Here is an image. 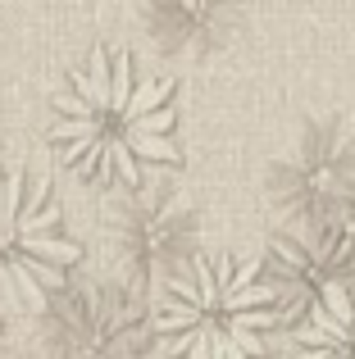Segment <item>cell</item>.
Wrapping results in <instances>:
<instances>
[{
    "mask_svg": "<svg viewBox=\"0 0 355 359\" xmlns=\"http://www.w3.org/2000/svg\"><path fill=\"white\" fill-rule=\"evenodd\" d=\"M342 232H347V241L355 245V196H351V205H347V214H342Z\"/></svg>",
    "mask_w": 355,
    "mask_h": 359,
    "instance_id": "cell-9",
    "label": "cell"
},
{
    "mask_svg": "<svg viewBox=\"0 0 355 359\" xmlns=\"http://www.w3.org/2000/svg\"><path fill=\"white\" fill-rule=\"evenodd\" d=\"M82 264L51 182L0 164V300L18 314H46Z\"/></svg>",
    "mask_w": 355,
    "mask_h": 359,
    "instance_id": "cell-3",
    "label": "cell"
},
{
    "mask_svg": "<svg viewBox=\"0 0 355 359\" xmlns=\"http://www.w3.org/2000/svg\"><path fill=\"white\" fill-rule=\"evenodd\" d=\"M292 359H355V287L314 300L292 327Z\"/></svg>",
    "mask_w": 355,
    "mask_h": 359,
    "instance_id": "cell-8",
    "label": "cell"
},
{
    "mask_svg": "<svg viewBox=\"0 0 355 359\" xmlns=\"http://www.w3.org/2000/svg\"><path fill=\"white\" fill-rule=\"evenodd\" d=\"M278 323L264 259L228 250L196 255L155 305V341L169 359H260Z\"/></svg>",
    "mask_w": 355,
    "mask_h": 359,
    "instance_id": "cell-2",
    "label": "cell"
},
{
    "mask_svg": "<svg viewBox=\"0 0 355 359\" xmlns=\"http://www.w3.org/2000/svg\"><path fill=\"white\" fill-rule=\"evenodd\" d=\"M173 96V78L146 73L123 46H96L55 91L46 141L78 177L133 196L182 164Z\"/></svg>",
    "mask_w": 355,
    "mask_h": 359,
    "instance_id": "cell-1",
    "label": "cell"
},
{
    "mask_svg": "<svg viewBox=\"0 0 355 359\" xmlns=\"http://www.w3.org/2000/svg\"><path fill=\"white\" fill-rule=\"evenodd\" d=\"M105 241L114 250L123 287H133L137 296L142 291H164L201 255L196 250L201 214H196V201L182 187L160 177L142 191L123 196L105 214Z\"/></svg>",
    "mask_w": 355,
    "mask_h": 359,
    "instance_id": "cell-4",
    "label": "cell"
},
{
    "mask_svg": "<svg viewBox=\"0 0 355 359\" xmlns=\"http://www.w3.org/2000/svg\"><path fill=\"white\" fill-rule=\"evenodd\" d=\"M0 359H27V355H0Z\"/></svg>",
    "mask_w": 355,
    "mask_h": 359,
    "instance_id": "cell-10",
    "label": "cell"
},
{
    "mask_svg": "<svg viewBox=\"0 0 355 359\" xmlns=\"http://www.w3.org/2000/svg\"><path fill=\"white\" fill-rule=\"evenodd\" d=\"M155 318L133 287L73 282L46 309V359H151Z\"/></svg>",
    "mask_w": 355,
    "mask_h": 359,
    "instance_id": "cell-6",
    "label": "cell"
},
{
    "mask_svg": "<svg viewBox=\"0 0 355 359\" xmlns=\"http://www.w3.org/2000/svg\"><path fill=\"white\" fill-rule=\"evenodd\" d=\"M355 196V128L347 118H310L269 173V205L296 228H333Z\"/></svg>",
    "mask_w": 355,
    "mask_h": 359,
    "instance_id": "cell-5",
    "label": "cell"
},
{
    "mask_svg": "<svg viewBox=\"0 0 355 359\" xmlns=\"http://www.w3.org/2000/svg\"><path fill=\"white\" fill-rule=\"evenodd\" d=\"M264 273L278 291L283 318L292 314L301 323V314L323 300L337 287H355V245L347 241L342 223L333 228H292L278 232L269 241Z\"/></svg>",
    "mask_w": 355,
    "mask_h": 359,
    "instance_id": "cell-7",
    "label": "cell"
}]
</instances>
